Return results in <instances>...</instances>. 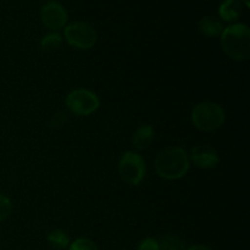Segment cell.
Returning a JSON list of instances; mask_svg holds the SVG:
<instances>
[{"instance_id":"12","label":"cell","mask_w":250,"mask_h":250,"mask_svg":"<svg viewBox=\"0 0 250 250\" xmlns=\"http://www.w3.org/2000/svg\"><path fill=\"white\" fill-rule=\"evenodd\" d=\"M46 241L50 244L51 248L56 250H63L68 248L71 244L70 237L62 229H54V231H51L48 234V237H46Z\"/></svg>"},{"instance_id":"8","label":"cell","mask_w":250,"mask_h":250,"mask_svg":"<svg viewBox=\"0 0 250 250\" xmlns=\"http://www.w3.org/2000/svg\"><path fill=\"white\" fill-rule=\"evenodd\" d=\"M193 165L202 170H212L220 164V156L214 148L209 146H195L189 155Z\"/></svg>"},{"instance_id":"11","label":"cell","mask_w":250,"mask_h":250,"mask_svg":"<svg viewBox=\"0 0 250 250\" xmlns=\"http://www.w3.org/2000/svg\"><path fill=\"white\" fill-rule=\"evenodd\" d=\"M198 28H199L200 33L207 37H211V38L220 37L224 31L221 20L212 15H207V16L202 17L198 23Z\"/></svg>"},{"instance_id":"18","label":"cell","mask_w":250,"mask_h":250,"mask_svg":"<svg viewBox=\"0 0 250 250\" xmlns=\"http://www.w3.org/2000/svg\"><path fill=\"white\" fill-rule=\"evenodd\" d=\"M67 121V117H66V115H63L62 112H59V114L54 115L53 119H51L50 121V126L53 127V128H58V127H61L63 126V124Z\"/></svg>"},{"instance_id":"14","label":"cell","mask_w":250,"mask_h":250,"mask_svg":"<svg viewBox=\"0 0 250 250\" xmlns=\"http://www.w3.org/2000/svg\"><path fill=\"white\" fill-rule=\"evenodd\" d=\"M159 250H186L182 239L172 234H165L158 241Z\"/></svg>"},{"instance_id":"20","label":"cell","mask_w":250,"mask_h":250,"mask_svg":"<svg viewBox=\"0 0 250 250\" xmlns=\"http://www.w3.org/2000/svg\"><path fill=\"white\" fill-rule=\"evenodd\" d=\"M242 1V4H244L246 5V7H249L250 6V4H249V0H241Z\"/></svg>"},{"instance_id":"2","label":"cell","mask_w":250,"mask_h":250,"mask_svg":"<svg viewBox=\"0 0 250 250\" xmlns=\"http://www.w3.org/2000/svg\"><path fill=\"white\" fill-rule=\"evenodd\" d=\"M220 37L222 50L232 60L246 61L250 58V29L247 24H229Z\"/></svg>"},{"instance_id":"15","label":"cell","mask_w":250,"mask_h":250,"mask_svg":"<svg viewBox=\"0 0 250 250\" xmlns=\"http://www.w3.org/2000/svg\"><path fill=\"white\" fill-rule=\"evenodd\" d=\"M68 250H98V247L92 239L81 237V238H77L73 242H71Z\"/></svg>"},{"instance_id":"7","label":"cell","mask_w":250,"mask_h":250,"mask_svg":"<svg viewBox=\"0 0 250 250\" xmlns=\"http://www.w3.org/2000/svg\"><path fill=\"white\" fill-rule=\"evenodd\" d=\"M41 20L42 23L50 29L51 32H59L60 29L65 28L67 26L68 21V14L67 10L62 6L59 1H51L45 2L43 6L41 7Z\"/></svg>"},{"instance_id":"4","label":"cell","mask_w":250,"mask_h":250,"mask_svg":"<svg viewBox=\"0 0 250 250\" xmlns=\"http://www.w3.org/2000/svg\"><path fill=\"white\" fill-rule=\"evenodd\" d=\"M66 107L75 116H89L100 106V100L93 90L77 88L70 92L65 100Z\"/></svg>"},{"instance_id":"5","label":"cell","mask_w":250,"mask_h":250,"mask_svg":"<svg viewBox=\"0 0 250 250\" xmlns=\"http://www.w3.org/2000/svg\"><path fill=\"white\" fill-rule=\"evenodd\" d=\"M67 44L78 50H88L95 45L98 41L97 31L87 22H72L63 31Z\"/></svg>"},{"instance_id":"13","label":"cell","mask_w":250,"mask_h":250,"mask_svg":"<svg viewBox=\"0 0 250 250\" xmlns=\"http://www.w3.org/2000/svg\"><path fill=\"white\" fill-rule=\"evenodd\" d=\"M62 44V36L59 32H50L41 39V49L43 51H54Z\"/></svg>"},{"instance_id":"9","label":"cell","mask_w":250,"mask_h":250,"mask_svg":"<svg viewBox=\"0 0 250 250\" xmlns=\"http://www.w3.org/2000/svg\"><path fill=\"white\" fill-rule=\"evenodd\" d=\"M243 14V4L241 0H225L219 6V16L222 21L233 22L238 21Z\"/></svg>"},{"instance_id":"17","label":"cell","mask_w":250,"mask_h":250,"mask_svg":"<svg viewBox=\"0 0 250 250\" xmlns=\"http://www.w3.org/2000/svg\"><path fill=\"white\" fill-rule=\"evenodd\" d=\"M137 250H159L158 239L151 238V237L142 239L137 247Z\"/></svg>"},{"instance_id":"16","label":"cell","mask_w":250,"mask_h":250,"mask_svg":"<svg viewBox=\"0 0 250 250\" xmlns=\"http://www.w3.org/2000/svg\"><path fill=\"white\" fill-rule=\"evenodd\" d=\"M12 211V203L6 195L0 194V222L6 220Z\"/></svg>"},{"instance_id":"6","label":"cell","mask_w":250,"mask_h":250,"mask_svg":"<svg viewBox=\"0 0 250 250\" xmlns=\"http://www.w3.org/2000/svg\"><path fill=\"white\" fill-rule=\"evenodd\" d=\"M144 159L136 151H126L119 161V173L122 180L131 186H138L146 177Z\"/></svg>"},{"instance_id":"3","label":"cell","mask_w":250,"mask_h":250,"mask_svg":"<svg viewBox=\"0 0 250 250\" xmlns=\"http://www.w3.org/2000/svg\"><path fill=\"white\" fill-rule=\"evenodd\" d=\"M225 121L224 107L215 102H202L192 110V122L199 131L214 132L224 126Z\"/></svg>"},{"instance_id":"1","label":"cell","mask_w":250,"mask_h":250,"mask_svg":"<svg viewBox=\"0 0 250 250\" xmlns=\"http://www.w3.org/2000/svg\"><path fill=\"white\" fill-rule=\"evenodd\" d=\"M154 165L156 173L164 180H180L190 168L189 154L181 146L167 148L158 154Z\"/></svg>"},{"instance_id":"10","label":"cell","mask_w":250,"mask_h":250,"mask_svg":"<svg viewBox=\"0 0 250 250\" xmlns=\"http://www.w3.org/2000/svg\"><path fill=\"white\" fill-rule=\"evenodd\" d=\"M155 137V131L150 125H142L132 137V146L136 150H146L149 148Z\"/></svg>"},{"instance_id":"19","label":"cell","mask_w":250,"mask_h":250,"mask_svg":"<svg viewBox=\"0 0 250 250\" xmlns=\"http://www.w3.org/2000/svg\"><path fill=\"white\" fill-rule=\"evenodd\" d=\"M186 250H212V249L210 248V247L204 246V244H195V246H192L190 248Z\"/></svg>"}]
</instances>
